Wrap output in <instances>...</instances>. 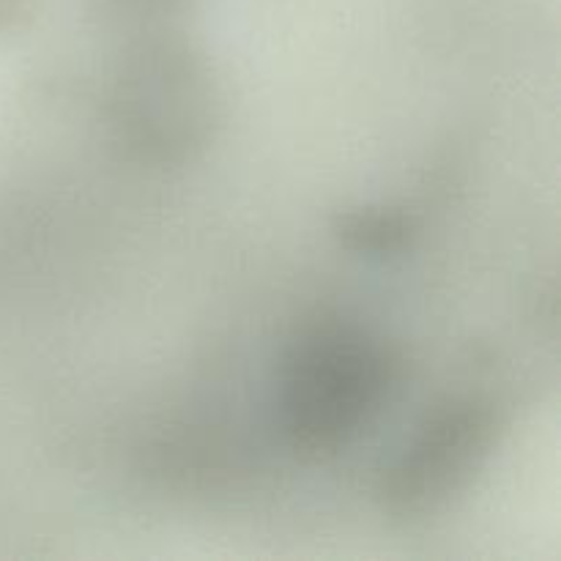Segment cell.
Listing matches in <instances>:
<instances>
[{"label": "cell", "mask_w": 561, "mask_h": 561, "mask_svg": "<svg viewBox=\"0 0 561 561\" xmlns=\"http://www.w3.org/2000/svg\"><path fill=\"white\" fill-rule=\"evenodd\" d=\"M115 121L146 157H186L211 126V88L201 60L168 44L142 49L118 82Z\"/></svg>", "instance_id": "cell-2"}, {"label": "cell", "mask_w": 561, "mask_h": 561, "mask_svg": "<svg viewBox=\"0 0 561 561\" xmlns=\"http://www.w3.org/2000/svg\"><path fill=\"white\" fill-rule=\"evenodd\" d=\"M493 416L477 403L436 411L400 453L383 493L394 513H425L466 485L491 447Z\"/></svg>", "instance_id": "cell-3"}, {"label": "cell", "mask_w": 561, "mask_h": 561, "mask_svg": "<svg viewBox=\"0 0 561 561\" xmlns=\"http://www.w3.org/2000/svg\"><path fill=\"white\" fill-rule=\"evenodd\" d=\"M392 381L387 351L367 334L334 323L318 327L285 359L279 420L294 447H345L381 411Z\"/></svg>", "instance_id": "cell-1"}]
</instances>
